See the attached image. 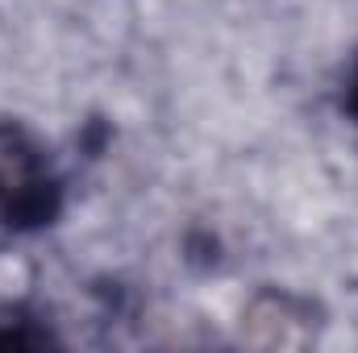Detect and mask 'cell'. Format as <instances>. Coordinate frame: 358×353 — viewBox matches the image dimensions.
<instances>
[{"instance_id": "cell-1", "label": "cell", "mask_w": 358, "mask_h": 353, "mask_svg": "<svg viewBox=\"0 0 358 353\" xmlns=\"http://www.w3.org/2000/svg\"><path fill=\"white\" fill-rule=\"evenodd\" d=\"M63 208L67 179L55 150L25 121H0V233H46Z\"/></svg>"}, {"instance_id": "cell-2", "label": "cell", "mask_w": 358, "mask_h": 353, "mask_svg": "<svg viewBox=\"0 0 358 353\" xmlns=\"http://www.w3.org/2000/svg\"><path fill=\"white\" fill-rule=\"evenodd\" d=\"M59 345V333L29 303H0V350H42Z\"/></svg>"}, {"instance_id": "cell-3", "label": "cell", "mask_w": 358, "mask_h": 353, "mask_svg": "<svg viewBox=\"0 0 358 353\" xmlns=\"http://www.w3.org/2000/svg\"><path fill=\"white\" fill-rule=\"evenodd\" d=\"M342 104H346L350 121L358 125V54L350 59V71H346V88H342Z\"/></svg>"}]
</instances>
